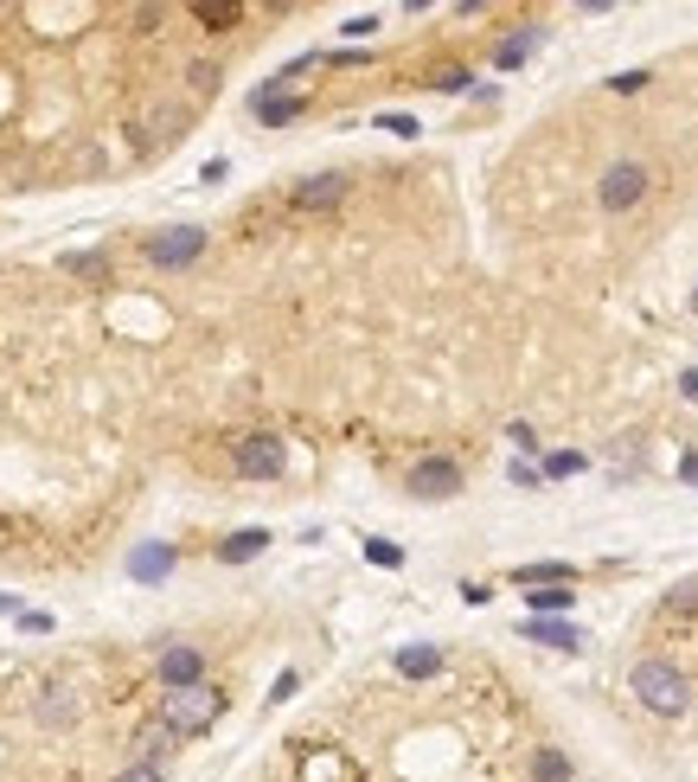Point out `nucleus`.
<instances>
[{"label":"nucleus","instance_id":"1","mask_svg":"<svg viewBox=\"0 0 698 782\" xmlns=\"http://www.w3.org/2000/svg\"><path fill=\"white\" fill-rule=\"evenodd\" d=\"M634 700L647 712H661V718H679V712L693 706V680L673 668V661H641L634 668Z\"/></svg>","mask_w":698,"mask_h":782},{"label":"nucleus","instance_id":"17","mask_svg":"<svg viewBox=\"0 0 698 782\" xmlns=\"http://www.w3.org/2000/svg\"><path fill=\"white\" fill-rule=\"evenodd\" d=\"M174 571V552L167 546H147V552H135V577H167Z\"/></svg>","mask_w":698,"mask_h":782},{"label":"nucleus","instance_id":"25","mask_svg":"<svg viewBox=\"0 0 698 782\" xmlns=\"http://www.w3.org/2000/svg\"><path fill=\"white\" fill-rule=\"evenodd\" d=\"M436 90H448V97H455V90H468V71H462V65H448V71H436Z\"/></svg>","mask_w":698,"mask_h":782},{"label":"nucleus","instance_id":"3","mask_svg":"<svg viewBox=\"0 0 698 782\" xmlns=\"http://www.w3.org/2000/svg\"><path fill=\"white\" fill-rule=\"evenodd\" d=\"M282 462H289V449H282V437H269V430L237 443V475H251V482H276Z\"/></svg>","mask_w":698,"mask_h":782},{"label":"nucleus","instance_id":"10","mask_svg":"<svg viewBox=\"0 0 698 782\" xmlns=\"http://www.w3.org/2000/svg\"><path fill=\"white\" fill-rule=\"evenodd\" d=\"M263 546H269V532H263V526H244V532H231V539L219 546V559L224 564H244V559H257Z\"/></svg>","mask_w":698,"mask_h":782},{"label":"nucleus","instance_id":"14","mask_svg":"<svg viewBox=\"0 0 698 782\" xmlns=\"http://www.w3.org/2000/svg\"><path fill=\"white\" fill-rule=\"evenodd\" d=\"M442 654L436 648H398V673H410V680H423V673H436Z\"/></svg>","mask_w":698,"mask_h":782},{"label":"nucleus","instance_id":"33","mask_svg":"<svg viewBox=\"0 0 698 782\" xmlns=\"http://www.w3.org/2000/svg\"><path fill=\"white\" fill-rule=\"evenodd\" d=\"M693 315H698V289H693Z\"/></svg>","mask_w":698,"mask_h":782},{"label":"nucleus","instance_id":"2","mask_svg":"<svg viewBox=\"0 0 698 782\" xmlns=\"http://www.w3.org/2000/svg\"><path fill=\"white\" fill-rule=\"evenodd\" d=\"M224 712V693L219 686H180V693H167L160 700V725L174 731V738H192V731H212V718Z\"/></svg>","mask_w":698,"mask_h":782},{"label":"nucleus","instance_id":"27","mask_svg":"<svg viewBox=\"0 0 698 782\" xmlns=\"http://www.w3.org/2000/svg\"><path fill=\"white\" fill-rule=\"evenodd\" d=\"M115 782H160V770H154V763H129Z\"/></svg>","mask_w":698,"mask_h":782},{"label":"nucleus","instance_id":"8","mask_svg":"<svg viewBox=\"0 0 698 782\" xmlns=\"http://www.w3.org/2000/svg\"><path fill=\"white\" fill-rule=\"evenodd\" d=\"M160 680L180 693V686H199V648H167L160 654Z\"/></svg>","mask_w":698,"mask_h":782},{"label":"nucleus","instance_id":"13","mask_svg":"<svg viewBox=\"0 0 698 782\" xmlns=\"http://www.w3.org/2000/svg\"><path fill=\"white\" fill-rule=\"evenodd\" d=\"M513 584H525V591L532 584H570V564H519Z\"/></svg>","mask_w":698,"mask_h":782},{"label":"nucleus","instance_id":"4","mask_svg":"<svg viewBox=\"0 0 698 782\" xmlns=\"http://www.w3.org/2000/svg\"><path fill=\"white\" fill-rule=\"evenodd\" d=\"M641 192H647V167H641V161H616V167L602 174L596 199H602V212H628V206H641Z\"/></svg>","mask_w":698,"mask_h":782},{"label":"nucleus","instance_id":"23","mask_svg":"<svg viewBox=\"0 0 698 782\" xmlns=\"http://www.w3.org/2000/svg\"><path fill=\"white\" fill-rule=\"evenodd\" d=\"M340 33H346V38H372V33H378V13H353Z\"/></svg>","mask_w":698,"mask_h":782},{"label":"nucleus","instance_id":"29","mask_svg":"<svg viewBox=\"0 0 698 782\" xmlns=\"http://www.w3.org/2000/svg\"><path fill=\"white\" fill-rule=\"evenodd\" d=\"M513 482H519V487H539V482H545V469H532V462H513Z\"/></svg>","mask_w":698,"mask_h":782},{"label":"nucleus","instance_id":"22","mask_svg":"<svg viewBox=\"0 0 698 782\" xmlns=\"http://www.w3.org/2000/svg\"><path fill=\"white\" fill-rule=\"evenodd\" d=\"M366 559H372V564H385V571H398V564H405V552H398V546H385V539H372Z\"/></svg>","mask_w":698,"mask_h":782},{"label":"nucleus","instance_id":"28","mask_svg":"<svg viewBox=\"0 0 698 782\" xmlns=\"http://www.w3.org/2000/svg\"><path fill=\"white\" fill-rule=\"evenodd\" d=\"M378 129H391V135H405V142L417 135V122H410V115H378Z\"/></svg>","mask_w":698,"mask_h":782},{"label":"nucleus","instance_id":"18","mask_svg":"<svg viewBox=\"0 0 698 782\" xmlns=\"http://www.w3.org/2000/svg\"><path fill=\"white\" fill-rule=\"evenodd\" d=\"M192 13H199L206 26H237V20H244V7H237V0H219V7H212V0H199Z\"/></svg>","mask_w":698,"mask_h":782},{"label":"nucleus","instance_id":"24","mask_svg":"<svg viewBox=\"0 0 698 782\" xmlns=\"http://www.w3.org/2000/svg\"><path fill=\"white\" fill-rule=\"evenodd\" d=\"M167 738H174V731H167V725H147L142 738H135V745H142V757H154V750L167 745Z\"/></svg>","mask_w":698,"mask_h":782},{"label":"nucleus","instance_id":"30","mask_svg":"<svg viewBox=\"0 0 698 782\" xmlns=\"http://www.w3.org/2000/svg\"><path fill=\"white\" fill-rule=\"evenodd\" d=\"M647 84V71H622V77H609V90H641Z\"/></svg>","mask_w":698,"mask_h":782},{"label":"nucleus","instance_id":"21","mask_svg":"<svg viewBox=\"0 0 698 782\" xmlns=\"http://www.w3.org/2000/svg\"><path fill=\"white\" fill-rule=\"evenodd\" d=\"M532 596V609L539 616H557V609H570V591H525Z\"/></svg>","mask_w":698,"mask_h":782},{"label":"nucleus","instance_id":"20","mask_svg":"<svg viewBox=\"0 0 698 782\" xmlns=\"http://www.w3.org/2000/svg\"><path fill=\"white\" fill-rule=\"evenodd\" d=\"M577 469H584V455H577V449H552V455H545V475H552V482L577 475Z\"/></svg>","mask_w":698,"mask_h":782},{"label":"nucleus","instance_id":"7","mask_svg":"<svg viewBox=\"0 0 698 782\" xmlns=\"http://www.w3.org/2000/svg\"><path fill=\"white\" fill-rule=\"evenodd\" d=\"M525 641H545V648H584V629L577 623H557V616H525Z\"/></svg>","mask_w":698,"mask_h":782},{"label":"nucleus","instance_id":"19","mask_svg":"<svg viewBox=\"0 0 698 782\" xmlns=\"http://www.w3.org/2000/svg\"><path fill=\"white\" fill-rule=\"evenodd\" d=\"M666 609H673V616H693V609H698V577L673 584V591H666Z\"/></svg>","mask_w":698,"mask_h":782},{"label":"nucleus","instance_id":"5","mask_svg":"<svg viewBox=\"0 0 698 782\" xmlns=\"http://www.w3.org/2000/svg\"><path fill=\"white\" fill-rule=\"evenodd\" d=\"M199 251H206V231H199V224H174V231H160V238L147 244V257L160 263V269H186Z\"/></svg>","mask_w":698,"mask_h":782},{"label":"nucleus","instance_id":"31","mask_svg":"<svg viewBox=\"0 0 698 782\" xmlns=\"http://www.w3.org/2000/svg\"><path fill=\"white\" fill-rule=\"evenodd\" d=\"M679 392H686V398L698 405V373H686V378H679Z\"/></svg>","mask_w":698,"mask_h":782},{"label":"nucleus","instance_id":"26","mask_svg":"<svg viewBox=\"0 0 698 782\" xmlns=\"http://www.w3.org/2000/svg\"><path fill=\"white\" fill-rule=\"evenodd\" d=\"M154 129H160V142H174V135H180V110H160L154 115Z\"/></svg>","mask_w":698,"mask_h":782},{"label":"nucleus","instance_id":"15","mask_svg":"<svg viewBox=\"0 0 698 782\" xmlns=\"http://www.w3.org/2000/svg\"><path fill=\"white\" fill-rule=\"evenodd\" d=\"M71 693H65V686H45V700H38V718H45V725H71Z\"/></svg>","mask_w":698,"mask_h":782},{"label":"nucleus","instance_id":"12","mask_svg":"<svg viewBox=\"0 0 698 782\" xmlns=\"http://www.w3.org/2000/svg\"><path fill=\"white\" fill-rule=\"evenodd\" d=\"M532 782H570V757L564 750H539L532 757Z\"/></svg>","mask_w":698,"mask_h":782},{"label":"nucleus","instance_id":"16","mask_svg":"<svg viewBox=\"0 0 698 782\" xmlns=\"http://www.w3.org/2000/svg\"><path fill=\"white\" fill-rule=\"evenodd\" d=\"M532 45H539V33H513L500 52H494V65H500V71H513V65H525V58H532Z\"/></svg>","mask_w":698,"mask_h":782},{"label":"nucleus","instance_id":"9","mask_svg":"<svg viewBox=\"0 0 698 782\" xmlns=\"http://www.w3.org/2000/svg\"><path fill=\"white\" fill-rule=\"evenodd\" d=\"M251 110H257L269 129H282V122H295V115H301V97H276V90H257V97H251Z\"/></svg>","mask_w":698,"mask_h":782},{"label":"nucleus","instance_id":"32","mask_svg":"<svg viewBox=\"0 0 698 782\" xmlns=\"http://www.w3.org/2000/svg\"><path fill=\"white\" fill-rule=\"evenodd\" d=\"M679 475H686V482H698V455H686V462H679Z\"/></svg>","mask_w":698,"mask_h":782},{"label":"nucleus","instance_id":"11","mask_svg":"<svg viewBox=\"0 0 698 782\" xmlns=\"http://www.w3.org/2000/svg\"><path fill=\"white\" fill-rule=\"evenodd\" d=\"M340 192H346V180H340V174H314V180H301V187H295V206H333Z\"/></svg>","mask_w":698,"mask_h":782},{"label":"nucleus","instance_id":"6","mask_svg":"<svg viewBox=\"0 0 698 782\" xmlns=\"http://www.w3.org/2000/svg\"><path fill=\"white\" fill-rule=\"evenodd\" d=\"M410 494L417 500H448V494H462V469L448 455H430V462L410 469Z\"/></svg>","mask_w":698,"mask_h":782}]
</instances>
